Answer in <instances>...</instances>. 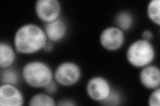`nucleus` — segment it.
Returning a JSON list of instances; mask_svg holds the SVG:
<instances>
[{"mask_svg":"<svg viewBox=\"0 0 160 106\" xmlns=\"http://www.w3.org/2000/svg\"><path fill=\"white\" fill-rule=\"evenodd\" d=\"M48 39L43 29L35 23L20 26L14 34L13 47L22 54H33L43 49Z\"/></svg>","mask_w":160,"mask_h":106,"instance_id":"1","label":"nucleus"},{"mask_svg":"<svg viewBox=\"0 0 160 106\" xmlns=\"http://www.w3.org/2000/svg\"><path fill=\"white\" fill-rule=\"evenodd\" d=\"M22 76L25 82L36 88H44L54 80L53 70L42 60H32L25 64Z\"/></svg>","mask_w":160,"mask_h":106,"instance_id":"2","label":"nucleus"},{"mask_svg":"<svg viewBox=\"0 0 160 106\" xmlns=\"http://www.w3.org/2000/svg\"><path fill=\"white\" fill-rule=\"evenodd\" d=\"M156 57V50L150 41L142 39L134 41L126 50L128 62L136 68H142L152 64Z\"/></svg>","mask_w":160,"mask_h":106,"instance_id":"3","label":"nucleus"},{"mask_svg":"<svg viewBox=\"0 0 160 106\" xmlns=\"http://www.w3.org/2000/svg\"><path fill=\"white\" fill-rule=\"evenodd\" d=\"M82 72L79 66L72 61L60 63L53 71V78L59 85L69 87L76 84L82 78Z\"/></svg>","mask_w":160,"mask_h":106,"instance_id":"4","label":"nucleus"},{"mask_svg":"<svg viewBox=\"0 0 160 106\" xmlns=\"http://www.w3.org/2000/svg\"><path fill=\"white\" fill-rule=\"evenodd\" d=\"M112 89L109 80L102 76H95L90 78L86 87L88 97L100 104L108 98Z\"/></svg>","mask_w":160,"mask_h":106,"instance_id":"5","label":"nucleus"},{"mask_svg":"<svg viewBox=\"0 0 160 106\" xmlns=\"http://www.w3.org/2000/svg\"><path fill=\"white\" fill-rule=\"evenodd\" d=\"M35 13L44 24L54 21L61 16V3L58 0H37L35 3Z\"/></svg>","mask_w":160,"mask_h":106,"instance_id":"6","label":"nucleus"},{"mask_svg":"<svg viewBox=\"0 0 160 106\" xmlns=\"http://www.w3.org/2000/svg\"><path fill=\"white\" fill-rule=\"evenodd\" d=\"M125 32L116 26L105 28L100 33L99 43L109 51H116L122 48L125 43Z\"/></svg>","mask_w":160,"mask_h":106,"instance_id":"7","label":"nucleus"},{"mask_svg":"<svg viewBox=\"0 0 160 106\" xmlns=\"http://www.w3.org/2000/svg\"><path fill=\"white\" fill-rule=\"evenodd\" d=\"M25 99L22 92L16 85L1 84L0 85V105L22 106Z\"/></svg>","mask_w":160,"mask_h":106,"instance_id":"8","label":"nucleus"},{"mask_svg":"<svg viewBox=\"0 0 160 106\" xmlns=\"http://www.w3.org/2000/svg\"><path fill=\"white\" fill-rule=\"evenodd\" d=\"M48 41L52 43H57L62 41L68 33V25L62 17L56 21L45 23L43 27Z\"/></svg>","mask_w":160,"mask_h":106,"instance_id":"9","label":"nucleus"},{"mask_svg":"<svg viewBox=\"0 0 160 106\" xmlns=\"http://www.w3.org/2000/svg\"><path fill=\"white\" fill-rule=\"evenodd\" d=\"M140 83L149 90L159 88L160 70L157 66L150 64L142 68L139 74Z\"/></svg>","mask_w":160,"mask_h":106,"instance_id":"10","label":"nucleus"},{"mask_svg":"<svg viewBox=\"0 0 160 106\" xmlns=\"http://www.w3.org/2000/svg\"><path fill=\"white\" fill-rule=\"evenodd\" d=\"M16 50L7 42L0 43V68L12 67L16 59Z\"/></svg>","mask_w":160,"mask_h":106,"instance_id":"11","label":"nucleus"},{"mask_svg":"<svg viewBox=\"0 0 160 106\" xmlns=\"http://www.w3.org/2000/svg\"><path fill=\"white\" fill-rule=\"evenodd\" d=\"M116 26L122 30L127 31L131 29L134 23V17L132 13L129 11H120L114 18Z\"/></svg>","mask_w":160,"mask_h":106,"instance_id":"12","label":"nucleus"},{"mask_svg":"<svg viewBox=\"0 0 160 106\" xmlns=\"http://www.w3.org/2000/svg\"><path fill=\"white\" fill-rule=\"evenodd\" d=\"M30 106H56V101L51 95L45 93L34 94L29 100Z\"/></svg>","mask_w":160,"mask_h":106,"instance_id":"13","label":"nucleus"},{"mask_svg":"<svg viewBox=\"0 0 160 106\" xmlns=\"http://www.w3.org/2000/svg\"><path fill=\"white\" fill-rule=\"evenodd\" d=\"M0 79L1 84H9L13 85H18L20 76L18 70L13 68L12 67L1 69L0 72Z\"/></svg>","mask_w":160,"mask_h":106,"instance_id":"14","label":"nucleus"},{"mask_svg":"<svg viewBox=\"0 0 160 106\" xmlns=\"http://www.w3.org/2000/svg\"><path fill=\"white\" fill-rule=\"evenodd\" d=\"M160 2L159 0H151L149 2L146 13L149 19L154 24L160 25Z\"/></svg>","mask_w":160,"mask_h":106,"instance_id":"15","label":"nucleus"},{"mask_svg":"<svg viewBox=\"0 0 160 106\" xmlns=\"http://www.w3.org/2000/svg\"><path fill=\"white\" fill-rule=\"evenodd\" d=\"M122 102V95L118 90L112 89L108 98L101 103L105 105H118Z\"/></svg>","mask_w":160,"mask_h":106,"instance_id":"16","label":"nucleus"},{"mask_svg":"<svg viewBox=\"0 0 160 106\" xmlns=\"http://www.w3.org/2000/svg\"><path fill=\"white\" fill-rule=\"evenodd\" d=\"M148 105L149 106L160 105V88L152 90L148 98Z\"/></svg>","mask_w":160,"mask_h":106,"instance_id":"17","label":"nucleus"},{"mask_svg":"<svg viewBox=\"0 0 160 106\" xmlns=\"http://www.w3.org/2000/svg\"><path fill=\"white\" fill-rule=\"evenodd\" d=\"M58 84L55 81V80H52L51 82H49L46 87H45L43 89L45 90V92H46L47 94L52 95V94H54L57 92L58 91Z\"/></svg>","mask_w":160,"mask_h":106,"instance_id":"18","label":"nucleus"},{"mask_svg":"<svg viewBox=\"0 0 160 106\" xmlns=\"http://www.w3.org/2000/svg\"><path fill=\"white\" fill-rule=\"evenodd\" d=\"M153 33L149 29H146L142 33V39L146 41H150L153 39Z\"/></svg>","mask_w":160,"mask_h":106,"instance_id":"19","label":"nucleus"},{"mask_svg":"<svg viewBox=\"0 0 160 106\" xmlns=\"http://www.w3.org/2000/svg\"><path fill=\"white\" fill-rule=\"evenodd\" d=\"M58 105H62V106H72V105H76V104L74 101L70 99H62L59 101V102L57 104Z\"/></svg>","mask_w":160,"mask_h":106,"instance_id":"20","label":"nucleus"},{"mask_svg":"<svg viewBox=\"0 0 160 106\" xmlns=\"http://www.w3.org/2000/svg\"><path fill=\"white\" fill-rule=\"evenodd\" d=\"M54 48V44L53 43L48 41V42L46 43V44H45V46L43 47V50L45 52H47V53H50L52 52V50Z\"/></svg>","mask_w":160,"mask_h":106,"instance_id":"21","label":"nucleus"}]
</instances>
